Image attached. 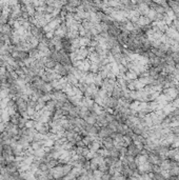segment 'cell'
<instances>
[{
  "label": "cell",
  "instance_id": "obj_6",
  "mask_svg": "<svg viewBox=\"0 0 179 180\" xmlns=\"http://www.w3.org/2000/svg\"><path fill=\"white\" fill-rule=\"evenodd\" d=\"M140 154V151L138 150V148H136V145H135L134 143L130 144L129 146H128V153L127 155H129V156H132V157H136L138 156V155Z\"/></svg>",
  "mask_w": 179,
  "mask_h": 180
},
{
  "label": "cell",
  "instance_id": "obj_26",
  "mask_svg": "<svg viewBox=\"0 0 179 180\" xmlns=\"http://www.w3.org/2000/svg\"><path fill=\"white\" fill-rule=\"evenodd\" d=\"M171 103L173 104V106L176 108V110H179V97H177L175 100H173Z\"/></svg>",
  "mask_w": 179,
  "mask_h": 180
},
{
  "label": "cell",
  "instance_id": "obj_16",
  "mask_svg": "<svg viewBox=\"0 0 179 180\" xmlns=\"http://www.w3.org/2000/svg\"><path fill=\"white\" fill-rule=\"evenodd\" d=\"M125 77H127V79L129 80V81L138 79V75H137L134 71H128V72L125 73Z\"/></svg>",
  "mask_w": 179,
  "mask_h": 180
},
{
  "label": "cell",
  "instance_id": "obj_4",
  "mask_svg": "<svg viewBox=\"0 0 179 180\" xmlns=\"http://www.w3.org/2000/svg\"><path fill=\"white\" fill-rule=\"evenodd\" d=\"M113 134V132L111 130H110L108 126H105V128H101L100 130H99V132H98V137L100 139H105V138H108V137H110L111 135Z\"/></svg>",
  "mask_w": 179,
  "mask_h": 180
},
{
  "label": "cell",
  "instance_id": "obj_7",
  "mask_svg": "<svg viewBox=\"0 0 179 180\" xmlns=\"http://www.w3.org/2000/svg\"><path fill=\"white\" fill-rule=\"evenodd\" d=\"M148 162V155H141L139 154L138 156L135 157V163H136L137 168L140 165H142V164L147 163Z\"/></svg>",
  "mask_w": 179,
  "mask_h": 180
},
{
  "label": "cell",
  "instance_id": "obj_23",
  "mask_svg": "<svg viewBox=\"0 0 179 180\" xmlns=\"http://www.w3.org/2000/svg\"><path fill=\"white\" fill-rule=\"evenodd\" d=\"M97 155H98V154H97V152H92V151H90L89 154H88L87 157H85V159L89 160V161H90V160H92L93 158H95Z\"/></svg>",
  "mask_w": 179,
  "mask_h": 180
},
{
  "label": "cell",
  "instance_id": "obj_28",
  "mask_svg": "<svg viewBox=\"0 0 179 180\" xmlns=\"http://www.w3.org/2000/svg\"><path fill=\"white\" fill-rule=\"evenodd\" d=\"M177 91H178V97H179V86L177 88Z\"/></svg>",
  "mask_w": 179,
  "mask_h": 180
},
{
  "label": "cell",
  "instance_id": "obj_21",
  "mask_svg": "<svg viewBox=\"0 0 179 180\" xmlns=\"http://www.w3.org/2000/svg\"><path fill=\"white\" fill-rule=\"evenodd\" d=\"M35 125H36V121L35 120H28L26 121V124H25V128H35Z\"/></svg>",
  "mask_w": 179,
  "mask_h": 180
},
{
  "label": "cell",
  "instance_id": "obj_1",
  "mask_svg": "<svg viewBox=\"0 0 179 180\" xmlns=\"http://www.w3.org/2000/svg\"><path fill=\"white\" fill-rule=\"evenodd\" d=\"M163 95L165 96V98L169 101V103H171L173 100H175L178 97V91L177 88H167L162 90Z\"/></svg>",
  "mask_w": 179,
  "mask_h": 180
},
{
  "label": "cell",
  "instance_id": "obj_14",
  "mask_svg": "<svg viewBox=\"0 0 179 180\" xmlns=\"http://www.w3.org/2000/svg\"><path fill=\"white\" fill-rule=\"evenodd\" d=\"M56 65H57V63L54 61L51 57H48V61L45 62V70H54L55 68H56Z\"/></svg>",
  "mask_w": 179,
  "mask_h": 180
},
{
  "label": "cell",
  "instance_id": "obj_18",
  "mask_svg": "<svg viewBox=\"0 0 179 180\" xmlns=\"http://www.w3.org/2000/svg\"><path fill=\"white\" fill-rule=\"evenodd\" d=\"M103 79L101 78V76L99 74H95L94 75V85L96 86H100L102 85Z\"/></svg>",
  "mask_w": 179,
  "mask_h": 180
},
{
  "label": "cell",
  "instance_id": "obj_29",
  "mask_svg": "<svg viewBox=\"0 0 179 180\" xmlns=\"http://www.w3.org/2000/svg\"><path fill=\"white\" fill-rule=\"evenodd\" d=\"M73 180H76V179H73Z\"/></svg>",
  "mask_w": 179,
  "mask_h": 180
},
{
  "label": "cell",
  "instance_id": "obj_5",
  "mask_svg": "<svg viewBox=\"0 0 179 180\" xmlns=\"http://www.w3.org/2000/svg\"><path fill=\"white\" fill-rule=\"evenodd\" d=\"M54 71L58 75H60L61 77H65V76H68V72L67 68H65V66H63L62 64H60V63H57V65H56V68H54Z\"/></svg>",
  "mask_w": 179,
  "mask_h": 180
},
{
  "label": "cell",
  "instance_id": "obj_8",
  "mask_svg": "<svg viewBox=\"0 0 179 180\" xmlns=\"http://www.w3.org/2000/svg\"><path fill=\"white\" fill-rule=\"evenodd\" d=\"M151 23V20L149 18H147L145 16H140L138 19V21L136 22V24L139 26V28H143V26H148Z\"/></svg>",
  "mask_w": 179,
  "mask_h": 180
},
{
  "label": "cell",
  "instance_id": "obj_27",
  "mask_svg": "<svg viewBox=\"0 0 179 180\" xmlns=\"http://www.w3.org/2000/svg\"><path fill=\"white\" fill-rule=\"evenodd\" d=\"M101 180H112V176L109 174V173H104L103 176H102V178H101Z\"/></svg>",
  "mask_w": 179,
  "mask_h": 180
},
{
  "label": "cell",
  "instance_id": "obj_20",
  "mask_svg": "<svg viewBox=\"0 0 179 180\" xmlns=\"http://www.w3.org/2000/svg\"><path fill=\"white\" fill-rule=\"evenodd\" d=\"M113 180H128V177H125L122 173H117L112 177Z\"/></svg>",
  "mask_w": 179,
  "mask_h": 180
},
{
  "label": "cell",
  "instance_id": "obj_9",
  "mask_svg": "<svg viewBox=\"0 0 179 180\" xmlns=\"http://www.w3.org/2000/svg\"><path fill=\"white\" fill-rule=\"evenodd\" d=\"M91 110H92L93 114H95L96 116H98V115L104 113V108H103L101 105H99V104L95 103V102H94V104H93V106H92V108H91Z\"/></svg>",
  "mask_w": 179,
  "mask_h": 180
},
{
  "label": "cell",
  "instance_id": "obj_17",
  "mask_svg": "<svg viewBox=\"0 0 179 180\" xmlns=\"http://www.w3.org/2000/svg\"><path fill=\"white\" fill-rule=\"evenodd\" d=\"M20 118H21L20 114H17V113H16L15 115L11 116L10 121H11V123H13L14 125H18V124H19V121H20Z\"/></svg>",
  "mask_w": 179,
  "mask_h": 180
},
{
  "label": "cell",
  "instance_id": "obj_11",
  "mask_svg": "<svg viewBox=\"0 0 179 180\" xmlns=\"http://www.w3.org/2000/svg\"><path fill=\"white\" fill-rule=\"evenodd\" d=\"M85 121L87 122V124H89V125H95L97 122V116L95 114H93V113H90L87 116V118L85 119Z\"/></svg>",
  "mask_w": 179,
  "mask_h": 180
},
{
  "label": "cell",
  "instance_id": "obj_12",
  "mask_svg": "<svg viewBox=\"0 0 179 180\" xmlns=\"http://www.w3.org/2000/svg\"><path fill=\"white\" fill-rule=\"evenodd\" d=\"M102 144H103V146H104V148L111 150V148H114V140H113L111 137H108V138L102 140Z\"/></svg>",
  "mask_w": 179,
  "mask_h": 180
},
{
  "label": "cell",
  "instance_id": "obj_15",
  "mask_svg": "<svg viewBox=\"0 0 179 180\" xmlns=\"http://www.w3.org/2000/svg\"><path fill=\"white\" fill-rule=\"evenodd\" d=\"M102 143V142H99V141H93L90 143V145L88 146V148H90V151H92V152H98L99 150H100V144Z\"/></svg>",
  "mask_w": 179,
  "mask_h": 180
},
{
  "label": "cell",
  "instance_id": "obj_25",
  "mask_svg": "<svg viewBox=\"0 0 179 180\" xmlns=\"http://www.w3.org/2000/svg\"><path fill=\"white\" fill-rule=\"evenodd\" d=\"M171 26H172V28H175V30L179 33V21H178L177 19H175L173 22H172V25Z\"/></svg>",
  "mask_w": 179,
  "mask_h": 180
},
{
  "label": "cell",
  "instance_id": "obj_10",
  "mask_svg": "<svg viewBox=\"0 0 179 180\" xmlns=\"http://www.w3.org/2000/svg\"><path fill=\"white\" fill-rule=\"evenodd\" d=\"M153 26H155L156 28H158L161 33H164L165 31L167 30V28H169V26H167V24L162 21V20H161V21H155L153 23Z\"/></svg>",
  "mask_w": 179,
  "mask_h": 180
},
{
  "label": "cell",
  "instance_id": "obj_19",
  "mask_svg": "<svg viewBox=\"0 0 179 180\" xmlns=\"http://www.w3.org/2000/svg\"><path fill=\"white\" fill-rule=\"evenodd\" d=\"M103 174H104V173H102L101 171L96 170V171H93L92 176L94 177L95 179H97V180H101V178H102V176H103Z\"/></svg>",
  "mask_w": 179,
  "mask_h": 180
},
{
  "label": "cell",
  "instance_id": "obj_22",
  "mask_svg": "<svg viewBox=\"0 0 179 180\" xmlns=\"http://www.w3.org/2000/svg\"><path fill=\"white\" fill-rule=\"evenodd\" d=\"M158 50L159 51H161L162 53H167L170 51V46L169 45H167V44H163V43H161L160 45H159V48H158Z\"/></svg>",
  "mask_w": 179,
  "mask_h": 180
},
{
  "label": "cell",
  "instance_id": "obj_13",
  "mask_svg": "<svg viewBox=\"0 0 179 180\" xmlns=\"http://www.w3.org/2000/svg\"><path fill=\"white\" fill-rule=\"evenodd\" d=\"M159 166H160L161 171H169L170 168H171V161H170V160H167V159L161 160Z\"/></svg>",
  "mask_w": 179,
  "mask_h": 180
},
{
  "label": "cell",
  "instance_id": "obj_24",
  "mask_svg": "<svg viewBox=\"0 0 179 180\" xmlns=\"http://www.w3.org/2000/svg\"><path fill=\"white\" fill-rule=\"evenodd\" d=\"M37 105V102L36 101H33V100H28V108H36Z\"/></svg>",
  "mask_w": 179,
  "mask_h": 180
},
{
  "label": "cell",
  "instance_id": "obj_2",
  "mask_svg": "<svg viewBox=\"0 0 179 180\" xmlns=\"http://www.w3.org/2000/svg\"><path fill=\"white\" fill-rule=\"evenodd\" d=\"M165 35H167L169 38H171L172 40H174L175 42L179 43V33L172 26H169L167 30L165 31Z\"/></svg>",
  "mask_w": 179,
  "mask_h": 180
},
{
  "label": "cell",
  "instance_id": "obj_3",
  "mask_svg": "<svg viewBox=\"0 0 179 180\" xmlns=\"http://www.w3.org/2000/svg\"><path fill=\"white\" fill-rule=\"evenodd\" d=\"M148 161L152 164V165H159L161 162V158L157 153L155 152H152L148 155Z\"/></svg>",
  "mask_w": 179,
  "mask_h": 180
}]
</instances>
